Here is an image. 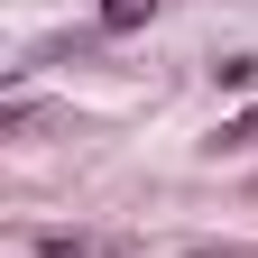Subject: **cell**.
<instances>
[{
	"label": "cell",
	"instance_id": "obj_1",
	"mask_svg": "<svg viewBox=\"0 0 258 258\" xmlns=\"http://www.w3.org/2000/svg\"><path fill=\"white\" fill-rule=\"evenodd\" d=\"M157 19V0H102V28L111 37H129V28H148Z\"/></svg>",
	"mask_w": 258,
	"mask_h": 258
},
{
	"label": "cell",
	"instance_id": "obj_2",
	"mask_svg": "<svg viewBox=\"0 0 258 258\" xmlns=\"http://www.w3.org/2000/svg\"><path fill=\"white\" fill-rule=\"evenodd\" d=\"M212 92H258V55H221L212 64Z\"/></svg>",
	"mask_w": 258,
	"mask_h": 258
},
{
	"label": "cell",
	"instance_id": "obj_3",
	"mask_svg": "<svg viewBox=\"0 0 258 258\" xmlns=\"http://www.w3.org/2000/svg\"><path fill=\"white\" fill-rule=\"evenodd\" d=\"M212 148H231V157H240V148H258V111H240V120H221V139H212Z\"/></svg>",
	"mask_w": 258,
	"mask_h": 258
}]
</instances>
